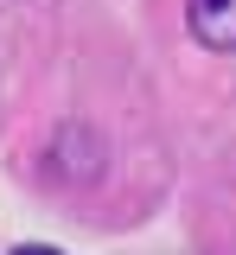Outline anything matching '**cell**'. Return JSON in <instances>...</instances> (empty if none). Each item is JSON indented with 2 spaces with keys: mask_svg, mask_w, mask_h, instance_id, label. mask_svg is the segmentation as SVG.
<instances>
[{
  "mask_svg": "<svg viewBox=\"0 0 236 255\" xmlns=\"http://www.w3.org/2000/svg\"><path fill=\"white\" fill-rule=\"evenodd\" d=\"M13 255H58V249H38V243H26V249H13Z\"/></svg>",
  "mask_w": 236,
  "mask_h": 255,
  "instance_id": "cell-3",
  "label": "cell"
},
{
  "mask_svg": "<svg viewBox=\"0 0 236 255\" xmlns=\"http://www.w3.org/2000/svg\"><path fill=\"white\" fill-rule=\"evenodd\" d=\"M51 179H64V185H90L102 172V140L90 134V128H64L58 140H51Z\"/></svg>",
  "mask_w": 236,
  "mask_h": 255,
  "instance_id": "cell-1",
  "label": "cell"
},
{
  "mask_svg": "<svg viewBox=\"0 0 236 255\" xmlns=\"http://www.w3.org/2000/svg\"><path fill=\"white\" fill-rule=\"evenodd\" d=\"M185 26L211 51H236V0H185Z\"/></svg>",
  "mask_w": 236,
  "mask_h": 255,
  "instance_id": "cell-2",
  "label": "cell"
}]
</instances>
